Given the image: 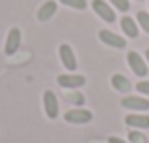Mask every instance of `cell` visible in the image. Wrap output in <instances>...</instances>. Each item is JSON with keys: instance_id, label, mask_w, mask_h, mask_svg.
Wrapping results in <instances>:
<instances>
[{"instance_id": "6da1fadb", "label": "cell", "mask_w": 149, "mask_h": 143, "mask_svg": "<svg viewBox=\"0 0 149 143\" xmlns=\"http://www.w3.org/2000/svg\"><path fill=\"white\" fill-rule=\"evenodd\" d=\"M19 47H21V30H19L17 26H13V28H10V32H8V36H6L4 53H6L8 57H11L19 51Z\"/></svg>"}, {"instance_id": "7a4b0ae2", "label": "cell", "mask_w": 149, "mask_h": 143, "mask_svg": "<svg viewBox=\"0 0 149 143\" xmlns=\"http://www.w3.org/2000/svg\"><path fill=\"white\" fill-rule=\"evenodd\" d=\"M64 121L70 124H87L93 121V113L89 109H70L64 113Z\"/></svg>"}, {"instance_id": "3957f363", "label": "cell", "mask_w": 149, "mask_h": 143, "mask_svg": "<svg viewBox=\"0 0 149 143\" xmlns=\"http://www.w3.org/2000/svg\"><path fill=\"white\" fill-rule=\"evenodd\" d=\"M127 60H128V68H130L138 77H146L147 75V64H146V60L140 57V53L130 51L127 55Z\"/></svg>"}, {"instance_id": "277c9868", "label": "cell", "mask_w": 149, "mask_h": 143, "mask_svg": "<svg viewBox=\"0 0 149 143\" xmlns=\"http://www.w3.org/2000/svg\"><path fill=\"white\" fill-rule=\"evenodd\" d=\"M58 57H61L62 66L68 72H74L77 68V60H76V55H74V49L70 47L68 44H62L61 47H58Z\"/></svg>"}, {"instance_id": "5b68a950", "label": "cell", "mask_w": 149, "mask_h": 143, "mask_svg": "<svg viewBox=\"0 0 149 143\" xmlns=\"http://www.w3.org/2000/svg\"><path fill=\"white\" fill-rule=\"evenodd\" d=\"M85 81H87L85 75H79V73H62L57 77V83L62 88H79L85 85Z\"/></svg>"}, {"instance_id": "8992f818", "label": "cell", "mask_w": 149, "mask_h": 143, "mask_svg": "<svg viewBox=\"0 0 149 143\" xmlns=\"http://www.w3.org/2000/svg\"><path fill=\"white\" fill-rule=\"evenodd\" d=\"M44 111L47 115V119H57L58 117V100L57 94L53 90L44 92Z\"/></svg>"}, {"instance_id": "52a82bcc", "label": "cell", "mask_w": 149, "mask_h": 143, "mask_svg": "<svg viewBox=\"0 0 149 143\" xmlns=\"http://www.w3.org/2000/svg\"><path fill=\"white\" fill-rule=\"evenodd\" d=\"M121 106L132 111H147L149 109V100L143 96H125L121 100Z\"/></svg>"}, {"instance_id": "ba28073f", "label": "cell", "mask_w": 149, "mask_h": 143, "mask_svg": "<svg viewBox=\"0 0 149 143\" xmlns=\"http://www.w3.org/2000/svg\"><path fill=\"white\" fill-rule=\"evenodd\" d=\"M93 10H95V13L98 15L102 21H106V23L115 21V11H113V8L108 6L104 0H93Z\"/></svg>"}, {"instance_id": "9c48e42d", "label": "cell", "mask_w": 149, "mask_h": 143, "mask_svg": "<svg viewBox=\"0 0 149 143\" xmlns=\"http://www.w3.org/2000/svg\"><path fill=\"white\" fill-rule=\"evenodd\" d=\"M98 38H100V41H104L106 45H109V47L123 49L125 45H127L125 38L117 36V34H115V32H111V30H100V32H98Z\"/></svg>"}, {"instance_id": "30bf717a", "label": "cell", "mask_w": 149, "mask_h": 143, "mask_svg": "<svg viewBox=\"0 0 149 143\" xmlns=\"http://www.w3.org/2000/svg\"><path fill=\"white\" fill-rule=\"evenodd\" d=\"M55 13H57V2H55V0H47V2H44L40 6L36 17H38V21H40V23H47Z\"/></svg>"}, {"instance_id": "8fae6325", "label": "cell", "mask_w": 149, "mask_h": 143, "mask_svg": "<svg viewBox=\"0 0 149 143\" xmlns=\"http://www.w3.org/2000/svg\"><path fill=\"white\" fill-rule=\"evenodd\" d=\"M125 122H127L130 128H149V115L130 113V115L125 117Z\"/></svg>"}, {"instance_id": "7c38bea8", "label": "cell", "mask_w": 149, "mask_h": 143, "mask_svg": "<svg viewBox=\"0 0 149 143\" xmlns=\"http://www.w3.org/2000/svg\"><path fill=\"white\" fill-rule=\"evenodd\" d=\"M111 87L115 88L117 92H128L130 90V81L123 75V73H113L111 75Z\"/></svg>"}, {"instance_id": "4fadbf2b", "label": "cell", "mask_w": 149, "mask_h": 143, "mask_svg": "<svg viewBox=\"0 0 149 143\" xmlns=\"http://www.w3.org/2000/svg\"><path fill=\"white\" fill-rule=\"evenodd\" d=\"M121 28H123V32L127 34V36H130V38H138V34H140L138 25H136V21H132V17H123L121 19Z\"/></svg>"}, {"instance_id": "5bb4252c", "label": "cell", "mask_w": 149, "mask_h": 143, "mask_svg": "<svg viewBox=\"0 0 149 143\" xmlns=\"http://www.w3.org/2000/svg\"><path fill=\"white\" fill-rule=\"evenodd\" d=\"M64 6L74 8V10H85L87 8V0H61Z\"/></svg>"}, {"instance_id": "9a60e30c", "label": "cell", "mask_w": 149, "mask_h": 143, "mask_svg": "<svg viewBox=\"0 0 149 143\" xmlns=\"http://www.w3.org/2000/svg\"><path fill=\"white\" fill-rule=\"evenodd\" d=\"M136 19H138L140 26H142V28L149 34V15L146 13V11H138V17H136Z\"/></svg>"}, {"instance_id": "2e32d148", "label": "cell", "mask_w": 149, "mask_h": 143, "mask_svg": "<svg viewBox=\"0 0 149 143\" xmlns=\"http://www.w3.org/2000/svg\"><path fill=\"white\" fill-rule=\"evenodd\" d=\"M128 141L130 143H146V137H143V134L138 132V130H130V132H128Z\"/></svg>"}, {"instance_id": "e0dca14e", "label": "cell", "mask_w": 149, "mask_h": 143, "mask_svg": "<svg viewBox=\"0 0 149 143\" xmlns=\"http://www.w3.org/2000/svg\"><path fill=\"white\" fill-rule=\"evenodd\" d=\"M111 4L119 11H128V8H130V2H128V0H111Z\"/></svg>"}, {"instance_id": "ac0fdd59", "label": "cell", "mask_w": 149, "mask_h": 143, "mask_svg": "<svg viewBox=\"0 0 149 143\" xmlns=\"http://www.w3.org/2000/svg\"><path fill=\"white\" fill-rule=\"evenodd\" d=\"M136 90L142 92L143 96H149V81H140V83L136 85Z\"/></svg>"}, {"instance_id": "d6986e66", "label": "cell", "mask_w": 149, "mask_h": 143, "mask_svg": "<svg viewBox=\"0 0 149 143\" xmlns=\"http://www.w3.org/2000/svg\"><path fill=\"white\" fill-rule=\"evenodd\" d=\"M68 100H72L74 104H77V106H81V104H83V94H79V92H74V94H70L68 96Z\"/></svg>"}, {"instance_id": "ffe728a7", "label": "cell", "mask_w": 149, "mask_h": 143, "mask_svg": "<svg viewBox=\"0 0 149 143\" xmlns=\"http://www.w3.org/2000/svg\"><path fill=\"white\" fill-rule=\"evenodd\" d=\"M108 143H128V141H125V140H121V137L113 136V137H109V140H108Z\"/></svg>"}, {"instance_id": "44dd1931", "label": "cell", "mask_w": 149, "mask_h": 143, "mask_svg": "<svg viewBox=\"0 0 149 143\" xmlns=\"http://www.w3.org/2000/svg\"><path fill=\"white\" fill-rule=\"evenodd\" d=\"M146 59H147V62H149V49L146 51Z\"/></svg>"}]
</instances>
